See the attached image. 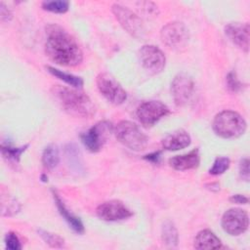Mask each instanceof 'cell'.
<instances>
[{
    "label": "cell",
    "mask_w": 250,
    "mask_h": 250,
    "mask_svg": "<svg viewBox=\"0 0 250 250\" xmlns=\"http://www.w3.org/2000/svg\"><path fill=\"white\" fill-rule=\"evenodd\" d=\"M45 51L52 62L62 66H76L83 61V53L74 37L56 23L46 26Z\"/></svg>",
    "instance_id": "obj_1"
},
{
    "label": "cell",
    "mask_w": 250,
    "mask_h": 250,
    "mask_svg": "<svg viewBox=\"0 0 250 250\" xmlns=\"http://www.w3.org/2000/svg\"><path fill=\"white\" fill-rule=\"evenodd\" d=\"M51 93L60 106L71 116L91 118L96 112L91 99L81 91L56 85L51 88Z\"/></svg>",
    "instance_id": "obj_2"
},
{
    "label": "cell",
    "mask_w": 250,
    "mask_h": 250,
    "mask_svg": "<svg viewBox=\"0 0 250 250\" xmlns=\"http://www.w3.org/2000/svg\"><path fill=\"white\" fill-rule=\"evenodd\" d=\"M247 124L244 118L232 110L219 112L213 120L212 128L216 135L224 139H234L244 134Z\"/></svg>",
    "instance_id": "obj_3"
},
{
    "label": "cell",
    "mask_w": 250,
    "mask_h": 250,
    "mask_svg": "<svg viewBox=\"0 0 250 250\" xmlns=\"http://www.w3.org/2000/svg\"><path fill=\"white\" fill-rule=\"evenodd\" d=\"M113 132L117 141L132 150L141 151L147 146V137L141 131L139 126L132 121H120L114 127Z\"/></svg>",
    "instance_id": "obj_4"
},
{
    "label": "cell",
    "mask_w": 250,
    "mask_h": 250,
    "mask_svg": "<svg viewBox=\"0 0 250 250\" xmlns=\"http://www.w3.org/2000/svg\"><path fill=\"white\" fill-rule=\"evenodd\" d=\"M111 12L120 23V25L131 36L140 39L145 36V26L141 18L133 11L120 4H113Z\"/></svg>",
    "instance_id": "obj_5"
},
{
    "label": "cell",
    "mask_w": 250,
    "mask_h": 250,
    "mask_svg": "<svg viewBox=\"0 0 250 250\" xmlns=\"http://www.w3.org/2000/svg\"><path fill=\"white\" fill-rule=\"evenodd\" d=\"M113 129L114 128L110 122L100 121L81 134V142L88 150L97 152L106 142L107 138L113 132Z\"/></svg>",
    "instance_id": "obj_6"
},
{
    "label": "cell",
    "mask_w": 250,
    "mask_h": 250,
    "mask_svg": "<svg viewBox=\"0 0 250 250\" xmlns=\"http://www.w3.org/2000/svg\"><path fill=\"white\" fill-rule=\"evenodd\" d=\"M99 92L111 104H121L127 99L126 91L109 73H100L96 79Z\"/></svg>",
    "instance_id": "obj_7"
},
{
    "label": "cell",
    "mask_w": 250,
    "mask_h": 250,
    "mask_svg": "<svg viewBox=\"0 0 250 250\" xmlns=\"http://www.w3.org/2000/svg\"><path fill=\"white\" fill-rule=\"evenodd\" d=\"M160 37L167 47L174 50L187 47L189 40L188 28L180 21H171L165 24L160 31Z\"/></svg>",
    "instance_id": "obj_8"
},
{
    "label": "cell",
    "mask_w": 250,
    "mask_h": 250,
    "mask_svg": "<svg viewBox=\"0 0 250 250\" xmlns=\"http://www.w3.org/2000/svg\"><path fill=\"white\" fill-rule=\"evenodd\" d=\"M169 108L166 104L159 101H147L142 103L137 108V118L140 123L148 128L157 123L162 117L169 113Z\"/></svg>",
    "instance_id": "obj_9"
},
{
    "label": "cell",
    "mask_w": 250,
    "mask_h": 250,
    "mask_svg": "<svg viewBox=\"0 0 250 250\" xmlns=\"http://www.w3.org/2000/svg\"><path fill=\"white\" fill-rule=\"evenodd\" d=\"M138 57L142 66L150 74H158L165 67V55L154 45H144L139 50Z\"/></svg>",
    "instance_id": "obj_10"
},
{
    "label": "cell",
    "mask_w": 250,
    "mask_h": 250,
    "mask_svg": "<svg viewBox=\"0 0 250 250\" xmlns=\"http://www.w3.org/2000/svg\"><path fill=\"white\" fill-rule=\"evenodd\" d=\"M248 227V214L240 208H230L222 217V228L229 235H239L245 232Z\"/></svg>",
    "instance_id": "obj_11"
},
{
    "label": "cell",
    "mask_w": 250,
    "mask_h": 250,
    "mask_svg": "<svg viewBox=\"0 0 250 250\" xmlns=\"http://www.w3.org/2000/svg\"><path fill=\"white\" fill-rule=\"evenodd\" d=\"M96 212L100 219L106 222L126 220L133 215V212L122 201L115 199L100 204Z\"/></svg>",
    "instance_id": "obj_12"
},
{
    "label": "cell",
    "mask_w": 250,
    "mask_h": 250,
    "mask_svg": "<svg viewBox=\"0 0 250 250\" xmlns=\"http://www.w3.org/2000/svg\"><path fill=\"white\" fill-rule=\"evenodd\" d=\"M194 90V82L192 78L186 73L177 74L171 83V93L177 105L186 104Z\"/></svg>",
    "instance_id": "obj_13"
},
{
    "label": "cell",
    "mask_w": 250,
    "mask_h": 250,
    "mask_svg": "<svg viewBox=\"0 0 250 250\" xmlns=\"http://www.w3.org/2000/svg\"><path fill=\"white\" fill-rule=\"evenodd\" d=\"M228 38L244 52L249 51L250 26L248 22H229L225 26Z\"/></svg>",
    "instance_id": "obj_14"
},
{
    "label": "cell",
    "mask_w": 250,
    "mask_h": 250,
    "mask_svg": "<svg viewBox=\"0 0 250 250\" xmlns=\"http://www.w3.org/2000/svg\"><path fill=\"white\" fill-rule=\"evenodd\" d=\"M200 162L199 150L198 148H194L188 153H185L182 155H176L169 159V164L172 168L178 171H186L197 168Z\"/></svg>",
    "instance_id": "obj_15"
},
{
    "label": "cell",
    "mask_w": 250,
    "mask_h": 250,
    "mask_svg": "<svg viewBox=\"0 0 250 250\" xmlns=\"http://www.w3.org/2000/svg\"><path fill=\"white\" fill-rule=\"evenodd\" d=\"M191 139L188 133L185 130H177L169 135H167L162 140V146L166 150L176 151L183 149L190 145Z\"/></svg>",
    "instance_id": "obj_16"
},
{
    "label": "cell",
    "mask_w": 250,
    "mask_h": 250,
    "mask_svg": "<svg viewBox=\"0 0 250 250\" xmlns=\"http://www.w3.org/2000/svg\"><path fill=\"white\" fill-rule=\"evenodd\" d=\"M53 196L55 203L57 205V208L61 214V216L65 220V222L68 224V226L77 233H83L84 232V226L81 220L76 217L74 214H72L66 206L63 204L62 200L60 198L59 194L53 190Z\"/></svg>",
    "instance_id": "obj_17"
},
{
    "label": "cell",
    "mask_w": 250,
    "mask_h": 250,
    "mask_svg": "<svg viewBox=\"0 0 250 250\" xmlns=\"http://www.w3.org/2000/svg\"><path fill=\"white\" fill-rule=\"evenodd\" d=\"M222 246L219 237L209 229L200 230L195 236L193 243L195 249H219L222 248Z\"/></svg>",
    "instance_id": "obj_18"
},
{
    "label": "cell",
    "mask_w": 250,
    "mask_h": 250,
    "mask_svg": "<svg viewBox=\"0 0 250 250\" xmlns=\"http://www.w3.org/2000/svg\"><path fill=\"white\" fill-rule=\"evenodd\" d=\"M1 153L3 158L14 165H18L20 163L21 160V154L26 150V148L28 147V145L25 146H21L20 147H16L14 146H12L11 144H1Z\"/></svg>",
    "instance_id": "obj_19"
},
{
    "label": "cell",
    "mask_w": 250,
    "mask_h": 250,
    "mask_svg": "<svg viewBox=\"0 0 250 250\" xmlns=\"http://www.w3.org/2000/svg\"><path fill=\"white\" fill-rule=\"evenodd\" d=\"M60 162V152L56 145L47 146L42 153V163L47 169H54Z\"/></svg>",
    "instance_id": "obj_20"
},
{
    "label": "cell",
    "mask_w": 250,
    "mask_h": 250,
    "mask_svg": "<svg viewBox=\"0 0 250 250\" xmlns=\"http://www.w3.org/2000/svg\"><path fill=\"white\" fill-rule=\"evenodd\" d=\"M161 237L163 243L169 247H175L178 244V231L174 224L170 221L164 222L161 229Z\"/></svg>",
    "instance_id": "obj_21"
},
{
    "label": "cell",
    "mask_w": 250,
    "mask_h": 250,
    "mask_svg": "<svg viewBox=\"0 0 250 250\" xmlns=\"http://www.w3.org/2000/svg\"><path fill=\"white\" fill-rule=\"evenodd\" d=\"M47 70L54 76H56L57 78L62 80L63 82H65L66 84H68L69 86L71 87H74V88H80L83 86V79L81 77H78L76 75H73V74H70V73H66V72H63L58 68H55L53 66H47L46 67Z\"/></svg>",
    "instance_id": "obj_22"
},
{
    "label": "cell",
    "mask_w": 250,
    "mask_h": 250,
    "mask_svg": "<svg viewBox=\"0 0 250 250\" xmlns=\"http://www.w3.org/2000/svg\"><path fill=\"white\" fill-rule=\"evenodd\" d=\"M42 8L46 11L56 13V14H63L67 12L69 8V2L64 0H53V1H44L42 3Z\"/></svg>",
    "instance_id": "obj_23"
},
{
    "label": "cell",
    "mask_w": 250,
    "mask_h": 250,
    "mask_svg": "<svg viewBox=\"0 0 250 250\" xmlns=\"http://www.w3.org/2000/svg\"><path fill=\"white\" fill-rule=\"evenodd\" d=\"M229 165H230L229 158L226 156H219L215 159L212 167L209 169V174L214 176L222 175L229 168Z\"/></svg>",
    "instance_id": "obj_24"
},
{
    "label": "cell",
    "mask_w": 250,
    "mask_h": 250,
    "mask_svg": "<svg viewBox=\"0 0 250 250\" xmlns=\"http://www.w3.org/2000/svg\"><path fill=\"white\" fill-rule=\"evenodd\" d=\"M39 235L42 237V239L49 244L51 247H55V248H62L64 246V240L63 238H62L60 235L56 234V233H52L43 229H39L38 230Z\"/></svg>",
    "instance_id": "obj_25"
},
{
    "label": "cell",
    "mask_w": 250,
    "mask_h": 250,
    "mask_svg": "<svg viewBox=\"0 0 250 250\" xmlns=\"http://www.w3.org/2000/svg\"><path fill=\"white\" fill-rule=\"evenodd\" d=\"M5 243H6V248L9 250L21 249V241H20L18 235L13 231H10L6 234Z\"/></svg>",
    "instance_id": "obj_26"
},
{
    "label": "cell",
    "mask_w": 250,
    "mask_h": 250,
    "mask_svg": "<svg viewBox=\"0 0 250 250\" xmlns=\"http://www.w3.org/2000/svg\"><path fill=\"white\" fill-rule=\"evenodd\" d=\"M226 81H227V86L228 88L231 91V92H238L241 89V83L239 82V80L237 79L235 73L233 72H229L227 77H226Z\"/></svg>",
    "instance_id": "obj_27"
},
{
    "label": "cell",
    "mask_w": 250,
    "mask_h": 250,
    "mask_svg": "<svg viewBox=\"0 0 250 250\" xmlns=\"http://www.w3.org/2000/svg\"><path fill=\"white\" fill-rule=\"evenodd\" d=\"M239 174L242 180L249 181V160L248 158H243L239 163Z\"/></svg>",
    "instance_id": "obj_28"
},
{
    "label": "cell",
    "mask_w": 250,
    "mask_h": 250,
    "mask_svg": "<svg viewBox=\"0 0 250 250\" xmlns=\"http://www.w3.org/2000/svg\"><path fill=\"white\" fill-rule=\"evenodd\" d=\"M0 16H1L2 21H9L12 19L11 11L5 6L3 2L0 3Z\"/></svg>",
    "instance_id": "obj_29"
},
{
    "label": "cell",
    "mask_w": 250,
    "mask_h": 250,
    "mask_svg": "<svg viewBox=\"0 0 250 250\" xmlns=\"http://www.w3.org/2000/svg\"><path fill=\"white\" fill-rule=\"evenodd\" d=\"M229 201L236 204H247L248 203V197L243 194H233L229 197Z\"/></svg>",
    "instance_id": "obj_30"
},
{
    "label": "cell",
    "mask_w": 250,
    "mask_h": 250,
    "mask_svg": "<svg viewBox=\"0 0 250 250\" xmlns=\"http://www.w3.org/2000/svg\"><path fill=\"white\" fill-rule=\"evenodd\" d=\"M160 155H161L160 151H155V152H152V153H149V154L146 155L145 159H146L150 162H153V163H158V161L160 159Z\"/></svg>",
    "instance_id": "obj_31"
}]
</instances>
